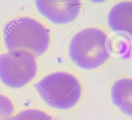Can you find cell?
Here are the masks:
<instances>
[{
	"mask_svg": "<svg viewBox=\"0 0 132 120\" xmlns=\"http://www.w3.org/2000/svg\"><path fill=\"white\" fill-rule=\"evenodd\" d=\"M35 88L46 104L59 110L73 108L82 94V87L78 79L66 72H55L47 75L36 83Z\"/></svg>",
	"mask_w": 132,
	"mask_h": 120,
	"instance_id": "cell-3",
	"label": "cell"
},
{
	"mask_svg": "<svg viewBox=\"0 0 132 120\" xmlns=\"http://www.w3.org/2000/svg\"><path fill=\"white\" fill-rule=\"evenodd\" d=\"M37 72L36 55L24 50H9L0 54V79L7 86L23 87Z\"/></svg>",
	"mask_w": 132,
	"mask_h": 120,
	"instance_id": "cell-4",
	"label": "cell"
},
{
	"mask_svg": "<svg viewBox=\"0 0 132 120\" xmlns=\"http://www.w3.org/2000/svg\"><path fill=\"white\" fill-rule=\"evenodd\" d=\"M111 97L113 104L132 118V77H122L115 81Z\"/></svg>",
	"mask_w": 132,
	"mask_h": 120,
	"instance_id": "cell-7",
	"label": "cell"
},
{
	"mask_svg": "<svg viewBox=\"0 0 132 120\" xmlns=\"http://www.w3.org/2000/svg\"><path fill=\"white\" fill-rule=\"evenodd\" d=\"M108 23L112 30L132 40V1H121L112 6Z\"/></svg>",
	"mask_w": 132,
	"mask_h": 120,
	"instance_id": "cell-6",
	"label": "cell"
},
{
	"mask_svg": "<svg viewBox=\"0 0 132 120\" xmlns=\"http://www.w3.org/2000/svg\"><path fill=\"white\" fill-rule=\"evenodd\" d=\"M10 120H54V118L41 110L28 108L13 115Z\"/></svg>",
	"mask_w": 132,
	"mask_h": 120,
	"instance_id": "cell-8",
	"label": "cell"
},
{
	"mask_svg": "<svg viewBox=\"0 0 132 120\" xmlns=\"http://www.w3.org/2000/svg\"><path fill=\"white\" fill-rule=\"evenodd\" d=\"M72 61L84 70H94L104 64L110 56L109 39L97 28H88L76 34L69 45Z\"/></svg>",
	"mask_w": 132,
	"mask_h": 120,
	"instance_id": "cell-2",
	"label": "cell"
},
{
	"mask_svg": "<svg viewBox=\"0 0 132 120\" xmlns=\"http://www.w3.org/2000/svg\"><path fill=\"white\" fill-rule=\"evenodd\" d=\"M3 36L9 50H27L36 56L43 54L50 42L49 30L38 20L29 17H19L6 23Z\"/></svg>",
	"mask_w": 132,
	"mask_h": 120,
	"instance_id": "cell-1",
	"label": "cell"
},
{
	"mask_svg": "<svg viewBox=\"0 0 132 120\" xmlns=\"http://www.w3.org/2000/svg\"><path fill=\"white\" fill-rule=\"evenodd\" d=\"M36 6L39 12L52 23L67 24L78 16L81 5L77 0H38L36 1Z\"/></svg>",
	"mask_w": 132,
	"mask_h": 120,
	"instance_id": "cell-5",
	"label": "cell"
},
{
	"mask_svg": "<svg viewBox=\"0 0 132 120\" xmlns=\"http://www.w3.org/2000/svg\"><path fill=\"white\" fill-rule=\"evenodd\" d=\"M12 101L6 95L0 94V120H10L14 112Z\"/></svg>",
	"mask_w": 132,
	"mask_h": 120,
	"instance_id": "cell-9",
	"label": "cell"
}]
</instances>
